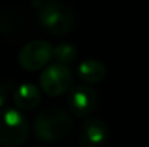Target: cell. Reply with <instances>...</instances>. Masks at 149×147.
<instances>
[{"label":"cell","mask_w":149,"mask_h":147,"mask_svg":"<svg viewBox=\"0 0 149 147\" xmlns=\"http://www.w3.org/2000/svg\"><path fill=\"white\" fill-rule=\"evenodd\" d=\"M77 55H78V50L72 43L64 42L54 48V59L56 61V63L68 65L77 59Z\"/></svg>","instance_id":"cell-10"},{"label":"cell","mask_w":149,"mask_h":147,"mask_svg":"<svg viewBox=\"0 0 149 147\" xmlns=\"http://www.w3.org/2000/svg\"><path fill=\"white\" fill-rule=\"evenodd\" d=\"M109 126L100 118H87L81 127L80 147H103L109 140Z\"/></svg>","instance_id":"cell-7"},{"label":"cell","mask_w":149,"mask_h":147,"mask_svg":"<svg viewBox=\"0 0 149 147\" xmlns=\"http://www.w3.org/2000/svg\"><path fill=\"white\" fill-rule=\"evenodd\" d=\"M6 98H7V88L4 84L0 82V110L3 108L4 102H6Z\"/></svg>","instance_id":"cell-11"},{"label":"cell","mask_w":149,"mask_h":147,"mask_svg":"<svg viewBox=\"0 0 149 147\" xmlns=\"http://www.w3.org/2000/svg\"><path fill=\"white\" fill-rule=\"evenodd\" d=\"M41 101L39 88L33 84H22L15 90L13 102L20 110H33Z\"/></svg>","instance_id":"cell-8"},{"label":"cell","mask_w":149,"mask_h":147,"mask_svg":"<svg viewBox=\"0 0 149 147\" xmlns=\"http://www.w3.org/2000/svg\"><path fill=\"white\" fill-rule=\"evenodd\" d=\"M74 127L72 117L61 107L52 105L39 111L33 120L35 134L45 143H58L65 140Z\"/></svg>","instance_id":"cell-1"},{"label":"cell","mask_w":149,"mask_h":147,"mask_svg":"<svg viewBox=\"0 0 149 147\" xmlns=\"http://www.w3.org/2000/svg\"><path fill=\"white\" fill-rule=\"evenodd\" d=\"M71 84L72 72L67 65L62 63H52L47 66L39 77L41 90L49 97H59L65 91H70Z\"/></svg>","instance_id":"cell-4"},{"label":"cell","mask_w":149,"mask_h":147,"mask_svg":"<svg viewBox=\"0 0 149 147\" xmlns=\"http://www.w3.org/2000/svg\"><path fill=\"white\" fill-rule=\"evenodd\" d=\"M68 107L80 118L88 117L97 107V92L88 84H77L68 92Z\"/></svg>","instance_id":"cell-6"},{"label":"cell","mask_w":149,"mask_h":147,"mask_svg":"<svg viewBox=\"0 0 149 147\" xmlns=\"http://www.w3.org/2000/svg\"><path fill=\"white\" fill-rule=\"evenodd\" d=\"M38 19L41 26L47 32H49L54 36H59L71 32V29L74 28L75 16L72 9L67 4L51 0L41 7Z\"/></svg>","instance_id":"cell-3"},{"label":"cell","mask_w":149,"mask_h":147,"mask_svg":"<svg viewBox=\"0 0 149 147\" xmlns=\"http://www.w3.org/2000/svg\"><path fill=\"white\" fill-rule=\"evenodd\" d=\"M54 58V48L47 41H31L19 50V65L29 72L47 68L49 61Z\"/></svg>","instance_id":"cell-5"},{"label":"cell","mask_w":149,"mask_h":147,"mask_svg":"<svg viewBox=\"0 0 149 147\" xmlns=\"http://www.w3.org/2000/svg\"><path fill=\"white\" fill-rule=\"evenodd\" d=\"M77 74L86 84H97L106 77V66L97 59H86L78 65Z\"/></svg>","instance_id":"cell-9"},{"label":"cell","mask_w":149,"mask_h":147,"mask_svg":"<svg viewBox=\"0 0 149 147\" xmlns=\"http://www.w3.org/2000/svg\"><path fill=\"white\" fill-rule=\"evenodd\" d=\"M29 137L26 117L16 108L0 110V144L4 147L22 146Z\"/></svg>","instance_id":"cell-2"}]
</instances>
